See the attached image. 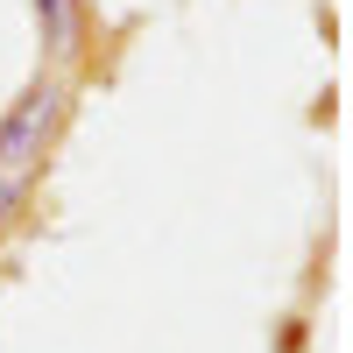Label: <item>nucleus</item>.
I'll use <instances>...</instances> for the list:
<instances>
[{"label": "nucleus", "mask_w": 353, "mask_h": 353, "mask_svg": "<svg viewBox=\"0 0 353 353\" xmlns=\"http://www.w3.org/2000/svg\"><path fill=\"white\" fill-rule=\"evenodd\" d=\"M64 121V78H36L0 113V170H43V141Z\"/></svg>", "instance_id": "obj_1"}, {"label": "nucleus", "mask_w": 353, "mask_h": 353, "mask_svg": "<svg viewBox=\"0 0 353 353\" xmlns=\"http://www.w3.org/2000/svg\"><path fill=\"white\" fill-rule=\"evenodd\" d=\"M36 28H43V50L64 64V57H78L85 43V0H36Z\"/></svg>", "instance_id": "obj_2"}]
</instances>
